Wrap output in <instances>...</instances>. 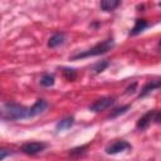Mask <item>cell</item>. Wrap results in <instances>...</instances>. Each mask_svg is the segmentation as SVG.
I'll use <instances>...</instances> for the list:
<instances>
[{
	"mask_svg": "<svg viewBox=\"0 0 161 161\" xmlns=\"http://www.w3.org/2000/svg\"><path fill=\"white\" fill-rule=\"evenodd\" d=\"M147 26V23L143 20V19H137L136 20V24H135V26L132 28V30H131V35H136V34H138V33H141L145 28Z\"/></svg>",
	"mask_w": 161,
	"mask_h": 161,
	"instance_id": "7c38bea8",
	"label": "cell"
},
{
	"mask_svg": "<svg viewBox=\"0 0 161 161\" xmlns=\"http://www.w3.org/2000/svg\"><path fill=\"white\" fill-rule=\"evenodd\" d=\"M158 87H161V80H151V82H148V83L145 84V87L142 88L140 97H145L146 94H148L150 92H152L153 89H156V88H158Z\"/></svg>",
	"mask_w": 161,
	"mask_h": 161,
	"instance_id": "9c48e42d",
	"label": "cell"
},
{
	"mask_svg": "<svg viewBox=\"0 0 161 161\" xmlns=\"http://www.w3.org/2000/svg\"><path fill=\"white\" fill-rule=\"evenodd\" d=\"M127 109H130V106H128V104H127V106H122V107L114 109V111L111 113L109 118H114V117H117V116H119V114H123L125 112H127Z\"/></svg>",
	"mask_w": 161,
	"mask_h": 161,
	"instance_id": "9a60e30c",
	"label": "cell"
},
{
	"mask_svg": "<svg viewBox=\"0 0 161 161\" xmlns=\"http://www.w3.org/2000/svg\"><path fill=\"white\" fill-rule=\"evenodd\" d=\"M113 103H114V99H113V98H111V97H103V98L97 99V101L89 107V109L93 111V112H101V111H104V109H107L108 107H111Z\"/></svg>",
	"mask_w": 161,
	"mask_h": 161,
	"instance_id": "5b68a950",
	"label": "cell"
},
{
	"mask_svg": "<svg viewBox=\"0 0 161 161\" xmlns=\"http://www.w3.org/2000/svg\"><path fill=\"white\" fill-rule=\"evenodd\" d=\"M119 5L118 0H102L101 1V9L103 11H112Z\"/></svg>",
	"mask_w": 161,
	"mask_h": 161,
	"instance_id": "30bf717a",
	"label": "cell"
},
{
	"mask_svg": "<svg viewBox=\"0 0 161 161\" xmlns=\"http://www.w3.org/2000/svg\"><path fill=\"white\" fill-rule=\"evenodd\" d=\"M40 84L43 87H50L54 84V75L52 74H44L42 78H40Z\"/></svg>",
	"mask_w": 161,
	"mask_h": 161,
	"instance_id": "4fadbf2b",
	"label": "cell"
},
{
	"mask_svg": "<svg viewBox=\"0 0 161 161\" xmlns=\"http://www.w3.org/2000/svg\"><path fill=\"white\" fill-rule=\"evenodd\" d=\"M86 148H87V146H80V147H77V148L70 150V152H69V153H70V156H77V155L83 153Z\"/></svg>",
	"mask_w": 161,
	"mask_h": 161,
	"instance_id": "2e32d148",
	"label": "cell"
},
{
	"mask_svg": "<svg viewBox=\"0 0 161 161\" xmlns=\"http://www.w3.org/2000/svg\"><path fill=\"white\" fill-rule=\"evenodd\" d=\"M136 86H137V83H133L131 87H128V88H127V93H133V92H135Z\"/></svg>",
	"mask_w": 161,
	"mask_h": 161,
	"instance_id": "ffe728a7",
	"label": "cell"
},
{
	"mask_svg": "<svg viewBox=\"0 0 161 161\" xmlns=\"http://www.w3.org/2000/svg\"><path fill=\"white\" fill-rule=\"evenodd\" d=\"M65 40V35L64 33H55L54 35H52L49 38V42H48V47L49 48H57L59 45H62Z\"/></svg>",
	"mask_w": 161,
	"mask_h": 161,
	"instance_id": "ba28073f",
	"label": "cell"
},
{
	"mask_svg": "<svg viewBox=\"0 0 161 161\" xmlns=\"http://www.w3.org/2000/svg\"><path fill=\"white\" fill-rule=\"evenodd\" d=\"M29 108L20 106L18 103H4L1 108V118L4 121H15V119H23V118H29Z\"/></svg>",
	"mask_w": 161,
	"mask_h": 161,
	"instance_id": "6da1fadb",
	"label": "cell"
},
{
	"mask_svg": "<svg viewBox=\"0 0 161 161\" xmlns=\"http://www.w3.org/2000/svg\"><path fill=\"white\" fill-rule=\"evenodd\" d=\"M108 62L107 60H101L99 63H97L96 65H94V68H93V70L96 72V73H101V72H103L107 67H108Z\"/></svg>",
	"mask_w": 161,
	"mask_h": 161,
	"instance_id": "5bb4252c",
	"label": "cell"
},
{
	"mask_svg": "<svg viewBox=\"0 0 161 161\" xmlns=\"http://www.w3.org/2000/svg\"><path fill=\"white\" fill-rule=\"evenodd\" d=\"M73 125H74V119L72 117H68V118H64V119L59 121L57 123V126H55V130L57 131H64V130L70 128Z\"/></svg>",
	"mask_w": 161,
	"mask_h": 161,
	"instance_id": "8fae6325",
	"label": "cell"
},
{
	"mask_svg": "<svg viewBox=\"0 0 161 161\" xmlns=\"http://www.w3.org/2000/svg\"><path fill=\"white\" fill-rule=\"evenodd\" d=\"M63 72H64V75H65L68 79H73V78L75 77V72H74V69H64Z\"/></svg>",
	"mask_w": 161,
	"mask_h": 161,
	"instance_id": "e0dca14e",
	"label": "cell"
},
{
	"mask_svg": "<svg viewBox=\"0 0 161 161\" xmlns=\"http://www.w3.org/2000/svg\"><path fill=\"white\" fill-rule=\"evenodd\" d=\"M45 147H47V145L44 142H26L21 146L20 150L26 155H36V153L42 152Z\"/></svg>",
	"mask_w": 161,
	"mask_h": 161,
	"instance_id": "3957f363",
	"label": "cell"
},
{
	"mask_svg": "<svg viewBox=\"0 0 161 161\" xmlns=\"http://www.w3.org/2000/svg\"><path fill=\"white\" fill-rule=\"evenodd\" d=\"M48 107V103L44 101V99H38L30 108H29V113H30V117H35L40 113H43Z\"/></svg>",
	"mask_w": 161,
	"mask_h": 161,
	"instance_id": "8992f818",
	"label": "cell"
},
{
	"mask_svg": "<svg viewBox=\"0 0 161 161\" xmlns=\"http://www.w3.org/2000/svg\"><path fill=\"white\" fill-rule=\"evenodd\" d=\"M130 147H131V145H130L127 141H125V140H116V141L112 142L109 146H107L106 152H107L108 155H116V153L122 152V151H125V150H127V148H130Z\"/></svg>",
	"mask_w": 161,
	"mask_h": 161,
	"instance_id": "277c9868",
	"label": "cell"
},
{
	"mask_svg": "<svg viewBox=\"0 0 161 161\" xmlns=\"http://www.w3.org/2000/svg\"><path fill=\"white\" fill-rule=\"evenodd\" d=\"M155 113H156L155 111H150V112L145 113V114L137 121V128H138V130H145V128H147L148 125L151 123V121L153 119Z\"/></svg>",
	"mask_w": 161,
	"mask_h": 161,
	"instance_id": "52a82bcc",
	"label": "cell"
},
{
	"mask_svg": "<svg viewBox=\"0 0 161 161\" xmlns=\"http://www.w3.org/2000/svg\"><path fill=\"white\" fill-rule=\"evenodd\" d=\"M8 155H11V152H10V151H8V150H1V151H0V160L3 161Z\"/></svg>",
	"mask_w": 161,
	"mask_h": 161,
	"instance_id": "ac0fdd59",
	"label": "cell"
},
{
	"mask_svg": "<svg viewBox=\"0 0 161 161\" xmlns=\"http://www.w3.org/2000/svg\"><path fill=\"white\" fill-rule=\"evenodd\" d=\"M160 44H161V42H160Z\"/></svg>",
	"mask_w": 161,
	"mask_h": 161,
	"instance_id": "44dd1931",
	"label": "cell"
},
{
	"mask_svg": "<svg viewBox=\"0 0 161 161\" xmlns=\"http://www.w3.org/2000/svg\"><path fill=\"white\" fill-rule=\"evenodd\" d=\"M153 121H155V122H161V112H156V113H155Z\"/></svg>",
	"mask_w": 161,
	"mask_h": 161,
	"instance_id": "d6986e66",
	"label": "cell"
},
{
	"mask_svg": "<svg viewBox=\"0 0 161 161\" xmlns=\"http://www.w3.org/2000/svg\"><path fill=\"white\" fill-rule=\"evenodd\" d=\"M114 43H113V39L109 38V39H106L104 42L92 47L91 49L88 50H84L82 53H78V54H74L72 57V59H80V58H87V57H94V55H101V54H104L107 53L108 50H111L113 48Z\"/></svg>",
	"mask_w": 161,
	"mask_h": 161,
	"instance_id": "7a4b0ae2",
	"label": "cell"
}]
</instances>
